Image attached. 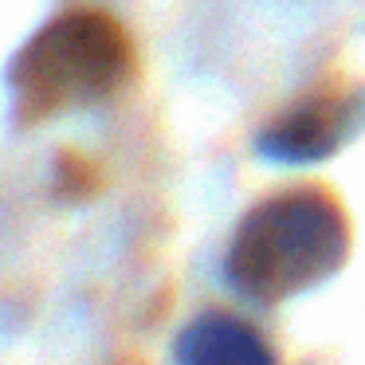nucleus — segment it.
<instances>
[{
    "mask_svg": "<svg viewBox=\"0 0 365 365\" xmlns=\"http://www.w3.org/2000/svg\"><path fill=\"white\" fill-rule=\"evenodd\" d=\"M349 255V220L330 189L291 185L263 197L232 236L224 279L255 302H279L330 279Z\"/></svg>",
    "mask_w": 365,
    "mask_h": 365,
    "instance_id": "obj_1",
    "label": "nucleus"
},
{
    "mask_svg": "<svg viewBox=\"0 0 365 365\" xmlns=\"http://www.w3.org/2000/svg\"><path fill=\"white\" fill-rule=\"evenodd\" d=\"M361 118V95L349 87H314L263 126L255 150L267 161H322Z\"/></svg>",
    "mask_w": 365,
    "mask_h": 365,
    "instance_id": "obj_3",
    "label": "nucleus"
},
{
    "mask_svg": "<svg viewBox=\"0 0 365 365\" xmlns=\"http://www.w3.org/2000/svg\"><path fill=\"white\" fill-rule=\"evenodd\" d=\"M79 192H95V165L79 153H59V197H75Z\"/></svg>",
    "mask_w": 365,
    "mask_h": 365,
    "instance_id": "obj_5",
    "label": "nucleus"
},
{
    "mask_svg": "<svg viewBox=\"0 0 365 365\" xmlns=\"http://www.w3.org/2000/svg\"><path fill=\"white\" fill-rule=\"evenodd\" d=\"M134 67L130 36L98 9H71L24 43L12 63L16 122L40 126L43 118L75 106L103 103L126 83Z\"/></svg>",
    "mask_w": 365,
    "mask_h": 365,
    "instance_id": "obj_2",
    "label": "nucleus"
},
{
    "mask_svg": "<svg viewBox=\"0 0 365 365\" xmlns=\"http://www.w3.org/2000/svg\"><path fill=\"white\" fill-rule=\"evenodd\" d=\"M181 365H275L267 338L232 310H205L177 338Z\"/></svg>",
    "mask_w": 365,
    "mask_h": 365,
    "instance_id": "obj_4",
    "label": "nucleus"
}]
</instances>
